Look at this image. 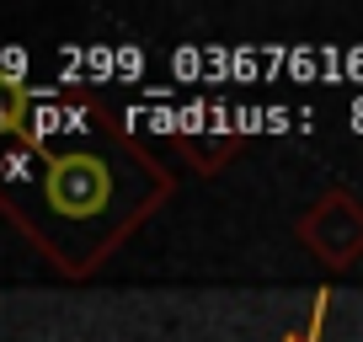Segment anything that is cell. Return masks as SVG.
Masks as SVG:
<instances>
[{
    "label": "cell",
    "instance_id": "cell-1",
    "mask_svg": "<svg viewBox=\"0 0 363 342\" xmlns=\"http://www.w3.org/2000/svg\"><path fill=\"white\" fill-rule=\"evenodd\" d=\"M150 198L139 166L123 150H65L48 155L43 187H33V230L54 251H65V263H91V251L118 236V225L134 219V209Z\"/></svg>",
    "mask_w": 363,
    "mask_h": 342
},
{
    "label": "cell",
    "instance_id": "cell-2",
    "mask_svg": "<svg viewBox=\"0 0 363 342\" xmlns=\"http://www.w3.org/2000/svg\"><path fill=\"white\" fill-rule=\"evenodd\" d=\"M22 107H27V96L16 92V86H6V80H0V134H11V128L22 123Z\"/></svg>",
    "mask_w": 363,
    "mask_h": 342
}]
</instances>
